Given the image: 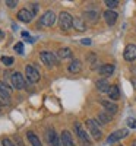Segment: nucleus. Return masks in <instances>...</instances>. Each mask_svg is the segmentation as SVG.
<instances>
[{"instance_id": "f257e3e1", "label": "nucleus", "mask_w": 136, "mask_h": 146, "mask_svg": "<svg viewBox=\"0 0 136 146\" xmlns=\"http://www.w3.org/2000/svg\"><path fill=\"white\" fill-rule=\"evenodd\" d=\"M59 25L60 28L63 31H67L73 27V18L70 16V13H67V12H61V13L59 15Z\"/></svg>"}, {"instance_id": "f03ea898", "label": "nucleus", "mask_w": 136, "mask_h": 146, "mask_svg": "<svg viewBox=\"0 0 136 146\" xmlns=\"http://www.w3.org/2000/svg\"><path fill=\"white\" fill-rule=\"evenodd\" d=\"M86 126H88L89 135L94 137V140L100 142V140H101V137H103V133H101L100 127H98L97 121H95V120H86Z\"/></svg>"}, {"instance_id": "7ed1b4c3", "label": "nucleus", "mask_w": 136, "mask_h": 146, "mask_svg": "<svg viewBox=\"0 0 136 146\" xmlns=\"http://www.w3.org/2000/svg\"><path fill=\"white\" fill-rule=\"evenodd\" d=\"M54 22H56V13L53 10H47L40 18L38 25H41V27H51V25H54Z\"/></svg>"}, {"instance_id": "20e7f679", "label": "nucleus", "mask_w": 136, "mask_h": 146, "mask_svg": "<svg viewBox=\"0 0 136 146\" xmlns=\"http://www.w3.org/2000/svg\"><path fill=\"white\" fill-rule=\"evenodd\" d=\"M10 80H12V85H13L15 89H23L25 88V79L21 75L19 72H13L10 75Z\"/></svg>"}, {"instance_id": "39448f33", "label": "nucleus", "mask_w": 136, "mask_h": 146, "mask_svg": "<svg viewBox=\"0 0 136 146\" xmlns=\"http://www.w3.org/2000/svg\"><path fill=\"white\" fill-rule=\"evenodd\" d=\"M25 75H27V79L31 83H37V82L40 80V72L37 70L34 66H31V64H28L25 67Z\"/></svg>"}, {"instance_id": "423d86ee", "label": "nucleus", "mask_w": 136, "mask_h": 146, "mask_svg": "<svg viewBox=\"0 0 136 146\" xmlns=\"http://www.w3.org/2000/svg\"><path fill=\"white\" fill-rule=\"evenodd\" d=\"M75 131H76V135H78L79 140H81L85 146H89V145H91V140H89V133H86V131L82 129V126H81L79 123H76V124H75Z\"/></svg>"}, {"instance_id": "0eeeda50", "label": "nucleus", "mask_w": 136, "mask_h": 146, "mask_svg": "<svg viewBox=\"0 0 136 146\" xmlns=\"http://www.w3.org/2000/svg\"><path fill=\"white\" fill-rule=\"evenodd\" d=\"M40 58H41V62L45 66H54V64H57V57L53 53H50V51H41L40 53Z\"/></svg>"}, {"instance_id": "6e6552de", "label": "nucleus", "mask_w": 136, "mask_h": 146, "mask_svg": "<svg viewBox=\"0 0 136 146\" xmlns=\"http://www.w3.org/2000/svg\"><path fill=\"white\" fill-rule=\"evenodd\" d=\"M127 135H129V130H126V129H120V130H117V131H114V133H111V135L108 136L107 143H108V145L116 143V142L121 140L123 137H126Z\"/></svg>"}, {"instance_id": "1a4fd4ad", "label": "nucleus", "mask_w": 136, "mask_h": 146, "mask_svg": "<svg viewBox=\"0 0 136 146\" xmlns=\"http://www.w3.org/2000/svg\"><path fill=\"white\" fill-rule=\"evenodd\" d=\"M123 58H125L126 62H133V60H136V45L135 44L126 45L125 51H123Z\"/></svg>"}, {"instance_id": "9d476101", "label": "nucleus", "mask_w": 136, "mask_h": 146, "mask_svg": "<svg viewBox=\"0 0 136 146\" xmlns=\"http://www.w3.org/2000/svg\"><path fill=\"white\" fill-rule=\"evenodd\" d=\"M117 18H119V15H117V12H114V10H110L108 9V10L104 12V19H105L108 27H113L114 23L117 22Z\"/></svg>"}, {"instance_id": "9b49d317", "label": "nucleus", "mask_w": 136, "mask_h": 146, "mask_svg": "<svg viewBox=\"0 0 136 146\" xmlns=\"http://www.w3.org/2000/svg\"><path fill=\"white\" fill-rule=\"evenodd\" d=\"M0 98H2L6 104L10 101V88L2 80H0Z\"/></svg>"}, {"instance_id": "f8f14e48", "label": "nucleus", "mask_w": 136, "mask_h": 146, "mask_svg": "<svg viewBox=\"0 0 136 146\" xmlns=\"http://www.w3.org/2000/svg\"><path fill=\"white\" fill-rule=\"evenodd\" d=\"M45 139H47V143L48 146H59V137L56 135V131L53 129H48L47 133H45Z\"/></svg>"}, {"instance_id": "ddd939ff", "label": "nucleus", "mask_w": 136, "mask_h": 146, "mask_svg": "<svg viewBox=\"0 0 136 146\" xmlns=\"http://www.w3.org/2000/svg\"><path fill=\"white\" fill-rule=\"evenodd\" d=\"M16 16H18V19H19L21 22H25V23L31 22L32 18H34V15L31 13V10H28V9H21V10L18 12Z\"/></svg>"}, {"instance_id": "4468645a", "label": "nucleus", "mask_w": 136, "mask_h": 146, "mask_svg": "<svg viewBox=\"0 0 136 146\" xmlns=\"http://www.w3.org/2000/svg\"><path fill=\"white\" fill-rule=\"evenodd\" d=\"M60 143L63 145V146H75V143H73V139H72V135H70V131H67V130H63V131H61Z\"/></svg>"}, {"instance_id": "2eb2a0df", "label": "nucleus", "mask_w": 136, "mask_h": 146, "mask_svg": "<svg viewBox=\"0 0 136 146\" xmlns=\"http://www.w3.org/2000/svg\"><path fill=\"white\" fill-rule=\"evenodd\" d=\"M98 73L104 78H108L114 73V66L113 64H103L100 69H98Z\"/></svg>"}, {"instance_id": "dca6fc26", "label": "nucleus", "mask_w": 136, "mask_h": 146, "mask_svg": "<svg viewBox=\"0 0 136 146\" xmlns=\"http://www.w3.org/2000/svg\"><path fill=\"white\" fill-rule=\"evenodd\" d=\"M101 105H103V108L105 110L108 114H116V113L119 111V107H117L113 101H103Z\"/></svg>"}, {"instance_id": "f3484780", "label": "nucleus", "mask_w": 136, "mask_h": 146, "mask_svg": "<svg viewBox=\"0 0 136 146\" xmlns=\"http://www.w3.org/2000/svg\"><path fill=\"white\" fill-rule=\"evenodd\" d=\"M98 16H100V13H98L97 10H85V12H83V18H85L86 21H89L91 23L97 22V21H98Z\"/></svg>"}, {"instance_id": "a211bd4d", "label": "nucleus", "mask_w": 136, "mask_h": 146, "mask_svg": "<svg viewBox=\"0 0 136 146\" xmlns=\"http://www.w3.org/2000/svg\"><path fill=\"white\" fill-rule=\"evenodd\" d=\"M73 28H75L78 32H83L86 29V23H85L83 18H75L73 19Z\"/></svg>"}, {"instance_id": "6ab92c4d", "label": "nucleus", "mask_w": 136, "mask_h": 146, "mask_svg": "<svg viewBox=\"0 0 136 146\" xmlns=\"http://www.w3.org/2000/svg\"><path fill=\"white\" fill-rule=\"evenodd\" d=\"M95 86H97V89L100 91V92H108V89H110L111 85H110L105 79H98V80L95 82Z\"/></svg>"}, {"instance_id": "aec40b11", "label": "nucleus", "mask_w": 136, "mask_h": 146, "mask_svg": "<svg viewBox=\"0 0 136 146\" xmlns=\"http://www.w3.org/2000/svg\"><path fill=\"white\" fill-rule=\"evenodd\" d=\"M108 96L111 98V101H117L120 98V89L117 85H111L108 89Z\"/></svg>"}, {"instance_id": "412c9836", "label": "nucleus", "mask_w": 136, "mask_h": 146, "mask_svg": "<svg viewBox=\"0 0 136 146\" xmlns=\"http://www.w3.org/2000/svg\"><path fill=\"white\" fill-rule=\"evenodd\" d=\"M81 69H82V64H81L79 60H72V63H70L69 67H67V70H69L70 73H79Z\"/></svg>"}, {"instance_id": "4be33fe9", "label": "nucleus", "mask_w": 136, "mask_h": 146, "mask_svg": "<svg viewBox=\"0 0 136 146\" xmlns=\"http://www.w3.org/2000/svg\"><path fill=\"white\" fill-rule=\"evenodd\" d=\"M27 137H28V140H29V143L32 145V146H43L41 145V140L37 137V135L34 131H28L27 133Z\"/></svg>"}, {"instance_id": "5701e85b", "label": "nucleus", "mask_w": 136, "mask_h": 146, "mask_svg": "<svg viewBox=\"0 0 136 146\" xmlns=\"http://www.w3.org/2000/svg\"><path fill=\"white\" fill-rule=\"evenodd\" d=\"M110 120H111V117H110V114H105V113H98L97 114V123H103V124H108L110 123Z\"/></svg>"}, {"instance_id": "b1692460", "label": "nucleus", "mask_w": 136, "mask_h": 146, "mask_svg": "<svg viewBox=\"0 0 136 146\" xmlns=\"http://www.w3.org/2000/svg\"><path fill=\"white\" fill-rule=\"evenodd\" d=\"M57 56L60 58H69V57H72V50L70 48H60L57 51Z\"/></svg>"}, {"instance_id": "393cba45", "label": "nucleus", "mask_w": 136, "mask_h": 146, "mask_svg": "<svg viewBox=\"0 0 136 146\" xmlns=\"http://www.w3.org/2000/svg\"><path fill=\"white\" fill-rule=\"evenodd\" d=\"M105 6L110 9V10H113L114 7H117V5H119V2H117V0H105Z\"/></svg>"}, {"instance_id": "a878e982", "label": "nucleus", "mask_w": 136, "mask_h": 146, "mask_svg": "<svg viewBox=\"0 0 136 146\" xmlns=\"http://www.w3.org/2000/svg\"><path fill=\"white\" fill-rule=\"evenodd\" d=\"M2 63H3L5 66H12V64H13V57L3 56V57H2Z\"/></svg>"}, {"instance_id": "bb28decb", "label": "nucleus", "mask_w": 136, "mask_h": 146, "mask_svg": "<svg viewBox=\"0 0 136 146\" xmlns=\"http://www.w3.org/2000/svg\"><path fill=\"white\" fill-rule=\"evenodd\" d=\"M2 146H16L13 142H12L10 139H7V137H3L2 139Z\"/></svg>"}, {"instance_id": "cd10ccee", "label": "nucleus", "mask_w": 136, "mask_h": 146, "mask_svg": "<svg viewBox=\"0 0 136 146\" xmlns=\"http://www.w3.org/2000/svg\"><path fill=\"white\" fill-rule=\"evenodd\" d=\"M126 123H127V126L130 127V129H136V118H127V121H126Z\"/></svg>"}, {"instance_id": "c85d7f7f", "label": "nucleus", "mask_w": 136, "mask_h": 146, "mask_svg": "<svg viewBox=\"0 0 136 146\" xmlns=\"http://www.w3.org/2000/svg\"><path fill=\"white\" fill-rule=\"evenodd\" d=\"M15 51L19 53V54H23V44H22V42L15 44Z\"/></svg>"}, {"instance_id": "c756f323", "label": "nucleus", "mask_w": 136, "mask_h": 146, "mask_svg": "<svg viewBox=\"0 0 136 146\" xmlns=\"http://www.w3.org/2000/svg\"><path fill=\"white\" fill-rule=\"evenodd\" d=\"M37 12H38V3H32V5H31V13L35 16Z\"/></svg>"}, {"instance_id": "7c9ffc66", "label": "nucleus", "mask_w": 136, "mask_h": 146, "mask_svg": "<svg viewBox=\"0 0 136 146\" xmlns=\"http://www.w3.org/2000/svg\"><path fill=\"white\" fill-rule=\"evenodd\" d=\"M6 5H7L9 7H15V6L18 5V2H15V0H7V2H6Z\"/></svg>"}, {"instance_id": "2f4dec72", "label": "nucleus", "mask_w": 136, "mask_h": 146, "mask_svg": "<svg viewBox=\"0 0 136 146\" xmlns=\"http://www.w3.org/2000/svg\"><path fill=\"white\" fill-rule=\"evenodd\" d=\"M81 42H82L83 45H91V44H92V41H91L89 38H83V40H82Z\"/></svg>"}, {"instance_id": "473e14b6", "label": "nucleus", "mask_w": 136, "mask_h": 146, "mask_svg": "<svg viewBox=\"0 0 136 146\" xmlns=\"http://www.w3.org/2000/svg\"><path fill=\"white\" fill-rule=\"evenodd\" d=\"M15 140H16L18 146H25V145H23V142H22V139H21L19 136H15Z\"/></svg>"}, {"instance_id": "72a5a7b5", "label": "nucleus", "mask_w": 136, "mask_h": 146, "mask_svg": "<svg viewBox=\"0 0 136 146\" xmlns=\"http://www.w3.org/2000/svg\"><path fill=\"white\" fill-rule=\"evenodd\" d=\"M22 36H23V38H31V36H29V34H28L27 31H23V32H22Z\"/></svg>"}, {"instance_id": "f704fd0d", "label": "nucleus", "mask_w": 136, "mask_h": 146, "mask_svg": "<svg viewBox=\"0 0 136 146\" xmlns=\"http://www.w3.org/2000/svg\"><path fill=\"white\" fill-rule=\"evenodd\" d=\"M3 38H5V32H3L2 29H0V41H2Z\"/></svg>"}, {"instance_id": "c9c22d12", "label": "nucleus", "mask_w": 136, "mask_h": 146, "mask_svg": "<svg viewBox=\"0 0 136 146\" xmlns=\"http://www.w3.org/2000/svg\"><path fill=\"white\" fill-rule=\"evenodd\" d=\"M132 146H136V140H133V143H132Z\"/></svg>"}, {"instance_id": "e433bc0d", "label": "nucleus", "mask_w": 136, "mask_h": 146, "mask_svg": "<svg viewBox=\"0 0 136 146\" xmlns=\"http://www.w3.org/2000/svg\"><path fill=\"white\" fill-rule=\"evenodd\" d=\"M133 85H135V86H136V79H135V80H133Z\"/></svg>"}, {"instance_id": "4c0bfd02", "label": "nucleus", "mask_w": 136, "mask_h": 146, "mask_svg": "<svg viewBox=\"0 0 136 146\" xmlns=\"http://www.w3.org/2000/svg\"><path fill=\"white\" fill-rule=\"evenodd\" d=\"M0 110H2V105H0Z\"/></svg>"}]
</instances>
